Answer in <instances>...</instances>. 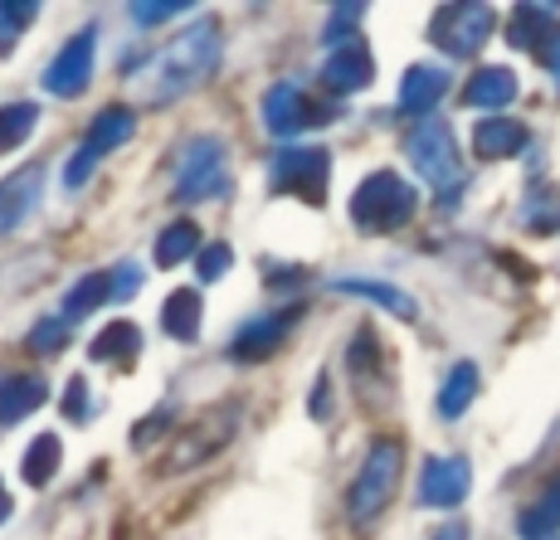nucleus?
Returning a JSON list of instances; mask_svg holds the SVG:
<instances>
[{"instance_id":"f704fd0d","label":"nucleus","mask_w":560,"mask_h":540,"mask_svg":"<svg viewBox=\"0 0 560 540\" xmlns=\"http://www.w3.org/2000/svg\"><path fill=\"white\" fill-rule=\"evenodd\" d=\"M127 15H132L137 25H161V20L186 15V5H180V0H142V5H132Z\"/></svg>"},{"instance_id":"a878e982","label":"nucleus","mask_w":560,"mask_h":540,"mask_svg":"<svg viewBox=\"0 0 560 540\" xmlns=\"http://www.w3.org/2000/svg\"><path fill=\"white\" fill-rule=\"evenodd\" d=\"M556 15H560L556 5H516L512 10V25H508V39L516 49H536V54H541L546 39H551V35H546V25H551Z\"/></svg>"},{"instance_id":"2eb2a0df","label":"nucleus","mask_w":560,"mask_h":540,"mask_svg":"<svg viewBox=\"0 0 560 540\" xmlns=\"http://www.w3.org/2000/svg\"><path fill=\"white\" fill-rule=\"evenodd\" d=\"M444 93H448V69H439V63H415L400 83V113L424 122Z\"/></svg>"},{"instance_id":"5701e85b","label":"nucleus","mask_w":560,"mask_h":540,"mask_svg":"<svg viewBox=\"0 0 560 540\" xmlns=\"http://www.w3.org/2000/svg\"><path fill=\"white\" fill-rule=\"evenodd\" d=\"M49 399V385L39 375H10L0 385V424H20L25 414H35L39 404Z\"/></svg>"},{"instance_id":"c756f323","label":"nucleus","mask_w":560,"mask_h":540,"mask_svg":"<svg viewBox=\"0 0 560 540\" xmlns=\"http://www.w3.org/2000/svg\"><path fill=\"white\" fill-rule=\"evenodd\" d=\"M39 5H20V0H0V54L15 49V39L35 25Z\"/></svg>"},{"instance_id":"a211bd4d","label":"nucleus","mask_w":560,"mask_h":540,"mask_svg":"<svg viewBox=\"0 0 560 540\" xmlns=\"http://www.w3.org/2000/svg\"><path fill=\"white\" fill-rule=\"evenodd\" d=\"M205 327V302L196 287H176V293L166 297V307H161V331H166L171 341H196Z\"/></svg>"},{"instance_id":"39448f33","label":"nucleus","mask_w":560,"mask_h":540,"mask_svg":"<svg viewBox=\"0 0 560 540\" xmlns=\"http://www.w3.org/2000/svg\"><path fill=\"white\" fill-rule=\"evenodd\" d=\"M240 419H244L240 399H230V404H210L200 419H190L186 434L171 443L161 472H166V478H176V472H190V468H200V462H210L214 453L224 448V443L240 434Z\"/></svg>"},{"instance_id":"72a5a7b5","label":"nucleus","mask_w":560,"mask_h":540,"mask_svg":"<svg viewBox=\"0 0 560 540\" xmlns=\"http://www.w3.org/2000/svg\"><path fill=\"white\" fill-rule=\"evenodd\" d=\"M89 414H93V404H89V380H83V375H73L69 390H63V419H69V424H89Z\"/></svg>"},{"instance_id":"ea45409f","label":"nucleus","mask_w":560,"mask_h":540,"mask_svg":"<svg viewBox=\"0 0 560 540\" xmlns=\"http://www.w3.org/2000/svg\"><path fill=\"white\" fill-rule=\"evenodd\" d=\"M434 540H468V521H448V526H439Z\"/></svg>"},{"instance_id":"f8f14e48","label":"nucleus","mask_w":560,"mask_h":540,"mask_svg":"<svg viewBox=\"0 0 560 540\" xmlns=\"http://www.w3.org/2000/svg\"><path fill=\"white\" fill-rule=\"evenodd\" d=\"M39 196H45V166L39 161H30V166L10 171L0 180V239H10L39 210Z\"/></svg>"},{"instance_id":"b1692460","label":"nucleus","mask_w":560,"mask_h":540,"mask_svg":"<svg viewBox=\"0 0 560 540\" xmlns=\"http://www.w3.org/2000/svg\"><path fill=\"white\" fill-rule=\"evenodd\" d=\"M142 327L137 321H107V327L93 337V345H89V355L98 365H113V361H137V351H142Z\"/></svg>"},{"instance_id":"6ab92c4d","label":"nucleus","mask_w":560,"mask_h":540,"mask_svg":"<svg viewBox=\"0 0 560 540\" xmlns=\"http://www.w3.org/2000/svg\"><path fill=\"white\" fill-rule=\"evenodd\" d=\"M132 132H137V117L127 113V107H103L98 117L89 122V132H83V151H93V156H107V151H117V146H127L132 142Z\"/></svg>"},{"instance_id":"c85d7f7f","label":"nucleus","mask_w":560,"mask_h":540,"mask_svg":"<svg viewBox=\"0 0 560 540\" xmlns=\"http://www.w3.org/2000/svg\"><path fill=\"white\" fill-rule=\"evenodd\" d=\"M39 127V103H5L0 107V151H15Z\"/></svg>"},{"instance_id":"7c9ffc66","label":"nucleus","mask_w":560,"mask_h":540,"mask_svg":"<svg viewBox=\"0 0 560 540\" xmlns=\"http://www.w3.org/2000/svg\"><path fill=\"white\" fill-rule=\"evenodd\" d=\"M230 268H234V248H230V244H205V248H200V258H196L200 283H220Z\"/></svg>"},{"instance_id":"cd10ccee","label":"nucleus","mask_w":560,"mask_h":540,"mask_svg":"<svg viewBox=\"0 0 560 540\" xmlns=\"http://www.w3.org/2000/svg\"><path fill=\"white\" fill-rule=\"evenodd\" d=\"M472 399H478V365H472V361H458L454 371L444 375V390H439V414H444V419L468 414Z\"/></svg>"},{"instance_id":"2f4dec72","label":"nucleus","mask_w":560,"mask_h":540,"mask_svg":"<svg viewBox=\"0 0 560 540\" xmlns=\"http://www.w3.org/2000/svg\"><path fill=\"white\" fill-rule=\"evenodd\" d=\"M30 345H35L39 355H54L69 345V321L54 317V321H35V331H30Z\"/></svg>"},{"instance_id":"20e7f679","label":"nucleus","mask_w":560,"mask_h":540,"mask_svg":"<svg viewBox=\"0 0 560 540\" xmlns=\"http://www.w3.org/2000/svg\"><path fill=\"white\" fill-rule=\"evenodd\" d=\"M405 151H409V166L439 190V204H458L463 196V166H458V142L448 132L444 117H424L415 132L405 137Z\"/></svg>"},{"instance_id":"9b49d317","label":"nucleus","mask_w":560,"mask_h":540,"mask_svg":"<svg viewBox=\"0 0 560 540\" xmlns=\"http://www.w3.org/2000/svg\"><path fill=\"white\" fill-rule=\"evenodd\" d=\"M322 122H331V107H322V103H312L298 83H273L268 89V98H264V127L273 137H298V132H307V127H322Z\"/></svg>"},{"instance_id":"393cba45","label":"nucleus","mask_w":560,"mask_h":540,"mask_svg":"<svg viewBox=\"0 0 560 540\" xmlns=\"http://www.w3.org/2000/svg\"><path fill=\"white\" fill-rule=\"evenodd\" d=\"M200 224L196 220H176V224H166V230L156 234V248H152V258H156V268H180L186 258H200Z\"/></svg>"},{"instance_id":"6e6552de","label":"nucleus","mask_w":560,"mask_h":540,"mask_svg":"<svg viewBox=\"0 0 560 540\" xmlns=\"http://www.w3.org/2000/svg\"><path fill=\"white\" fill-rule=\"evenodd\" d=\"M492 25H498L492 5H439L429 20V39L454 59H472L492 39Z\"/></svg>"},{"instance_id":"4c0bfd02","label":"nucleus","mask_w":560,"mask_h":540,"mask_svg":"<svg viewBox=\"0 0 560 540\" xmlns=\"http://www.w3.org/2000/svg\"><path fill=\"white\" fill-rule=\"evenodd\" d=\"M307 283V268H293V263H278L273 273H268V287L273 293H283V287H303Z\"/></svg>"},{"instance_id":"a19ab883","label":"nucleus","mask_w":560,"mask_h":540,"mask_svg":"<svg viewBox=\"0 0 560 540\" xmlns=\"http://www.w3.org/2000/svg\"><path fill=\"white\" fill-rule=\"evenodd\" d=\"M10 512H15V506H10V492H5V482H0V526L10 521Z\"/></svg>"},{"instance_id":"423d86ee","label":"nucleus","mask_w":560,"mask_h":540,"mask_svg":"<svg viewBox=\"0 0 560 540\" xmlns=\"http://www.w3.org/2000/svg\"><path fill=\"white\" fill-rule=\"evenodd\" d=\"M327 180H331L327 146H283L268 156V186H273V196H293L322 210L327 204Z\"/></svg>"},{"instance_id":"c9c22d12","label":"nucleus","mask_w":560,"mask_h":540,"mask_svg":"<svg viewBox=\"0 0 560 540\" xmlns=\"http://www.w3.org/2000/svg\"><path fill=\"white\" fill-rule=\"evenodd\" d=\"M171 414H176V409H171V404H166V409H156V414H147L142 424L132 429V448H147V443H156V438L171 429Z\"/></svg>"},{"instance_id":"aec40b11","label":"nucleus","mask_w":560,"mask_h":540,"mask_svg":"<svg viewBox=\"0 0 560 540\" xmlns=\"http://www.w3.org/2000/svg\"><path fill=\"white\" fill-rule=\"evenodd\" d=\"M516 531H522V540H560V472L541 488L536 506L522 512Z\"/></svg>"},{"instance_id":"f257e3e1","label":"nucleus","mask_w":560,"mask_h":540,"mask_svg":"<svg viewBox=\"0 0 560 540\" xmlns=\"http://www.w3.org/2000/svg\"><path fill=\"white\" fill-rule=\"evenodd\" d=\"M220 54H224L220 25H214L210 15H200L196 25L186 30V35H176L171 45H161L152 59L142 63V69L127 73V83H132L137 103L166 107V103L186 98V93H196L200 83L210 79L214 69H220Z\"/></svg>"},{"instance_id":"58836bf2","label":"nucleus","mask_w":560,"mask_h":540,"mask_svg":"<svg viewBox=\"0 0 560 540\" xmlns=\"http://www.w3.org/2000/svg\"><path fill=\"white\" fill-rule=\"evenodd\" d=\"M541 59H546V69H551V79H556V89H560V30H551V39H546Z\"/></svg>"},{"instance_id":"7ed1b4c3","label":"nucleus","mask_w":560,"mask_h":540,"mask_svg":"<svg viewBox=\"0 0 560 540\" xmlns=\"http://www.w3.org/2000/svg\"><path fill=\"white\" fill-rule=\"evenodd\" d=\"M415 210H419V190L395 176V171H375V176H365L357 186V196H351V224H357L361 234L405 230V224L415 220Z\"/></svg>"},{"instance_id":"1a4fd4ad","label":"nucleus","mask_w":560,"mask_h":540,"mask_svg":"<svg viewBox=\"0 0 560 540\" xmlns=\"http://www.w3.org/2000/svg\"><path fill=\"white\" fill-rule=\"evenodd\" d=\"M93 69H98V30H79V35L63 39V49L49 59L45 69V89L54 98H83L93 83Z\"/></svg>"},{"instance_id":"412c9836","label":"nucleus","mask_w":560,"mask_h":540,"mask_svg":"<svg viewBox=\"0 0 560 540\" xmlns=\"http://www.w3.org/2000/svg\"><path fill=\"white\" fill-rule=\"evenodd\" d=\"M107 297H113V273H83L79 283L63 293L59 317L73 327V321H83V317H93L98 307H107Z\"/></svg>"},{"instance_id":"9d476101","label":"nucleus","mask_w":560,"mask_h":540,"mask_svg":"<svg viewBox=\"0 0 560 540\" xmlns=\"http://www.w3.org/2000/svg\"><path fill=\"white\" fill-rule=\"evenodd\" d=\"M303 312H307L303 302H288V307H278V312H258L254 321H244V327L234 331L230 355L240 365H254V361H264V355H273L278 345L293 337V327L303 321Z\"/></svg>"},{"instance_id":"4be33fe9","label":"nucleus","mask_w":560,"mask_h":540,"mask_svg":"<svg viewBox=\"0 0 560 540\" xmlns=\"http://www.w3.org/2000/svg\"><path fill=\"white\" fill-rule=\"evenodd\" d=\"M516 98V73L512 69H478L463 89V103L468 107H482V113H498Z\"/></svg>"},{"instance_id":"f03ea898","label":"nucleus","mask_w":560,"mask_h":540,"mask_svg":"<svg viewBox=\"0 0 560 540\" xmlns=\"http://www.w3.org/2000/svg\"><path fill=\"white\" fill-rule=\"evenodd\" d=\"M400 472H405L400 438H375L371 448H365V462H361L357 482H351V492H347V521L371 526L375 516L390 506L395 488H400Z\"/></svg>"},{"instance_id":"4468645a","label":"nucleus","mask_w":560,"mask_h":540,"mask_svg":"<svg viewBox=\"0 0 560 540\" xmlns=\"http://www.w3.org/2000/svg\"><path fill=\"white\" fill-rule=\"evenodd\" d=\"M371 79H375V63H371V49H365L361 39L331 49L327 63H322V83H327L331 93H341V98H347V93L371 89Z\"/></svg>"},{"instance_id":"bb28decb","label":"nucleus","mask_w":560,"mask_h":540,"mask_svg":"<svg viewBox=\"0 0 560 540\" xmlns=\"http://www.w3.org/2000/svg\"><path fill=\"white\" fill-rule=\"evenodd\" d=\"M59 434H39L30 438L25 458H20V478L30 482V488H49L54 478H59Z\"/></svg>"},{"instance_id":"dca6fc26","label":"nucleus","mask_w":560,"mask_h":540,"mask_svg":"<svg viewBox=\"0 0 560 540\" xmlns=\"http://www.w3.org/2000/svg\"><path fill=\"white\" fill-rule=\"evenodd\" d=\"M526 142H532V132H526L516 117H482L478 127H472V151H478L482 161H508V156H522Z\"/></svg>"},{"instance_id":"ddd939ff","label":"nucleus","mask_w":560,"mask_h":540,"mask_svg":"<svg viewBox=\"0 0 560 540\" xmlns=\"http://www.w3.org/2000/svg\"><path fill=\"white\" fill-rule=\"evenodd\" d=\"M472 488V468L468 458H429L419 472V506H434V512H454Z\"/></svg>"},{"instance_id":"f3484780","label":"nucleus","mask_w":560,"mask_h":540,"mask_svg":"<svg viewBox=\"0 0 560 540\" xmlns=\"http://www.w3.org/2000/svg\"><path fill=\"white\" fill-rule=\"evenodd\" d=\"M331 293L365 297V302L385 307L390 317H400V321H415V317H419V302H415V297L400 293V287H390V283H375V278H331Z\"/></svg>"},{"instance_id":"e433bc0d","label":"nucleus","mask_w":560,"mask_h":540,"mask_svg":"<svg viewBox=\"0 0 560 540\" xmlns=\"http://www.w3.org/2000/svg\"><path fill=\"white\" fill-rule=\"evenodd\" d=\"M113 273V297H132L137 287H142V268L137 263H117V268H107Z\"/></svg>"},{"instance_id":"473e14b6","label":"nucleus","mask_w":560,"mask_h":540,"mask_svg":"<svg viewBox=\"0 0 560 540\" xmlns=\"http://www.w3.org/2000/svg\"><path fill=\"white\" fill-rule=\"evenodd\" d=\"M361 15H365V5H337V10H331V25H327V35H322V39H327L331 49L351 45V39H357V35H351V25H357Z\"/></svg>"},{"instance_id":"0eeeda50","label":"nucleus","mask_w":560,"mask_h":540,"mask_svg":"<svg viewBox=\"0 0 560 540\" xmlns=\"http://www.w3.org/2000/svg\"><path fill=\"white\" fill-rule=\"evenodd\" d=\"M230 190V161H224L220 137H190L180 146L176 161V196L180 204H200V200H220Z\"/></svg>"}]
</instances>
